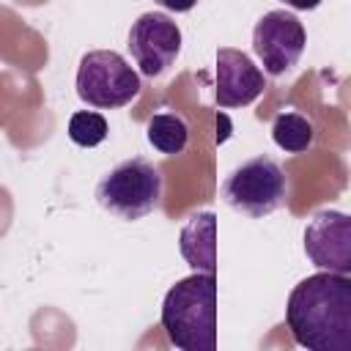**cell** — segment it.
I'll return each mask as SVG.
<instances>
[{"label":"cell","mask_w":351,"mask_h":351,"mask_svg":"<svg viewBox=\"0 0 351 351\" xmlns=\"http://www.w3.org/2000/svg\"><path fill=\"white\" fill-rule=\"evenodd\" d=\"M285 321L293 340L310 351H351V277H304L288 296Z\"/></svg>","instance_id":"6da1fadb"},{"label":"cell","mask_w":351,"mask_h":351,"mask_svg":"<svg viewBox=\"0 0 351 351\" xmlns=\"http://www.w3.org/2000/svg\"><path fill=\"white\" fill-rule=\"evenodd\" d=\"M159 324L181 351L217 348V277L195 271L178 280L162 302Z\"/></svg>","instance_id":"7a4b0ae2"},{"label":"cell","mask_w":351,"mask_h":351,"mask_svg":"<svg viewBox=\"0 0 351 351\" xmlns=\"http://www.w3.org/2000/svg\"><path fill=\"white\" fill-rule=\"evenodd\" d=\"M162 186V170L145 156H132L104 173V178L96 184V200L112 217L134 222L159 206Z\"/></svg>","instance_id":"3957f363"},{"label":"cell","mask_w":351,"mask_h":351,"mask_svg":"<svg viewBox=\"0 0 351 351\" xmlns=\"http://www.w3.org/2000/svg\"><path fill=\"white\" fill-rule=\"evenodd\" d=\"M288 197V176L285 170L266 154L252 156L230 170L222 181V200L247 217H269Z\"/></svg>","instance_id":"277c9868"},{"label":"cell","mask_w":351,"mask_h":351,"mask_svg":"<svg viewBox=\"0 0 351 351\" xmlns=\"http://www.w3.org/2000/svg\"><path fill=\"white\" fill-rule=\"evenodd\" d=\"M140 74L112 49H96L82 55L77 69V96L99 110H115L129 104L140 93Z\"/></svg>","instance_id":"5b68a950"},{"label":"cell","mask_w":351,"mask_h":351,"mask_svg":"<svg viewBox=\"0 0 351 351\" xmlns=\"http://www.w3.org/2000/svg\"><path fill=\"white\" fill-rule=\"evenodd\" d=\"M307 44L304 25L291 11H269L255 22L252 30V49L263 63V71L271 77H280L291 71Z\"/></svg>","instance_id":"8992f818"},{"label":"cell","mask_w":351,"mask_h":351,"mask_svg":"<svg viewBox=\"0 0 351 351\" xmlns=\"http://www.w3.org/2000/svg\"><path fill=\"white\" fill-rule=\"evenodd\" d=\"M126 47L145 77H162L181 52V30L167 14L148 11L132 22Z\"/></svg>","instance_id":"52a82bcc"},{"label":"cell","mask_w":351,"mask_h":351,"mask_svg":"<svg viewBox=\"0 0 351 351\" xmlns=\"http://www.w3.org/2000/svg\"><path fill=\"white\" fill-rule=\"evenodd\" d=\"M304 255L324 271H351V219L343 211H318L304 228Z\"/></svg>","instance_id":"ba28073f"},{"label":"cell","mask_w":351,"mask_h":351,"mask_svg":"<svg viewBox=\"0 0 351 351\" xmlns=\"http://www.w3.org/2000/svg\"><path fill=\"white\" fill-rule=\"evenodd\" d=\"M214 80H217L214 82V101L219 107H228V110L252 104L266 88V77L250 60V55H244L241 49H230V47H222L217 52Z\"/></svg>","instance_id":"9c48e42d"},{"label":"cell","mask_w":351,"mask_h":351,"mask_svg":"<svg viewBox=\"0 0 351 351\" xmlns=\"http://www.w3.org/2000/svg\"><path fill=\"white\" fill-rule=\"evenodd\" d=\"M181 255L195 271L217 274V217L211 211L192 214L181 228Z\"/></svg>","instance_id":"30bf717a"},{"label":"cell","mask_w":351,"mask_h":351,"mask_svg":"<svg viewBox=\"0 0 351 351\" xmlns=\"http://www.w3.org/2000/svg\"><path fill=\"white\" fill-rule=\"evenodd\" d=\"M145 137L159 154L176 156L189 145V123L181 112H156L145 126Z\"/></svg>","instance_id":"8fae6325"},{"label":"cell","mask_w":351,"mask_h":351,"mask_svg":"<svg viewBox=\"0 0 351 351\" xmlns=\"http://www.w3.org/2000/svg\"><path fill=\"white\" fill-rule=\"evenodd\" d=\"M271 140L285 154H304L315 140V126L302 112H280L271 123Z\"/></svg>","instance_id":"7c38bea8"},{"label":"cell","mask_w":351,"mask_h":351,"mask_svg":"<svg viewBox=\"0 0 351 351\" xmlns=\"http://www.w3.org/2000/svg\"><path fill=\"white\" fill-rule=\"evenodd\" d=\"M107 121L93 110H80L69 118V137L80 148H93L107 140Z\"/></svg>","instance_id":"4fadbf2b"},{"label":"cell","mask_w":351,"mask_h":351,"mask_svg":"<svg viewBox=\"0 0 351 351\" xmlns=\"http://www.w3.org/2000/svg\"><path fill=\"white\" fill-rule=\"evenodd\" d=\"M154 3H159L162 8L176 11V14H186V11H192L197 5V0H154Z\"/></svg>","instance_id":"5bb4252c"},{"label":"cell","mask_w":351,"mask_h":351,"mask_svg":"<svg viewBox=\"0 0 351 351\" xmlns=\"http://www.w3.org/2000/svg\"><path fill=\"white\" fill-rule=\"evenodd\" d=\"M288 8H296V11H313L321 5V0H282Z\"/></svg>","instance_id":"9a60e30c"}]
</instances>
